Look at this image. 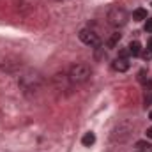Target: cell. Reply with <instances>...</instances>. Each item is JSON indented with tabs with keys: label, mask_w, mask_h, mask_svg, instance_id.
I'll list each match as a JSON object with an SVG mask.
<instances>
[{
	"label": "cell",
	"mask_w": 152,
	"mask_h": 152,
	"mask_svg": "<svg viewBox=\"0 0 152 152\" xmlns=\"http://www.w3.org/2000/svg\"><path fill=\"white\" fill-rule=\"evenodd\" d=\"M90 75H92V71L87 64H75V66H71V69L67 73V80L73 85H83L85 81H88Z\"/></svg>",
	"instance_id": "obj_1"
},
{
	"label": "cell",
	"mask_w": 152,
	"mask_h": 152,
	"mask_svg": "<svg viewBox=\"0 0 152 152\" xmlns=\"http://www.w3.org/2000/svg\"><path fill=\"white\" fill-rule=\"evenodd\" d=\"M129 20V14L124 7H118V5H113L110 11H108V21L110 25L113 27H124Z\"/></svg>",
	"instance_id": "obj_2"
},
{
	"label": "cell",
	"mask_w": 152,
	"mask_h": 152,
	"mask_svg": "<svg viewBox=\"0 0 152 152\" xmlns=\"http://www.w3.org/2000/svg\"><path fill=\"white\" fill-rule=\"evenodd\" d=\"M78 36H80V41L85 42L87 46H101V39H99V36H97L94 30H90V28H81Z\"/></svg>",
	"instance_id": "obj_3"
},
{
	"label": "cell",
	"mask_w": 152,
	"mask_h": 152,
	"mask_svg": "<svg viewBox=\"0 0 152 152\" xmlns=\"http://www.w3.org/2000/svg\"><path fill=\"white\" fill-rule=\"evenodd\" d=\"M129 66H131L129 60H127V58H120V57L115 58L113 62H112V67H113L115 71H118V73H126V71L129 69Z\"/></svg>",
	"instance_id": "obj_4"
},
{
	"label": "cell",
	"mask_w": 152,
	"mask_h": 152,
	"mask_svg": "<svg viewBox=\"0 0 152 152\" xmlns=\"http://www.w3.org/2000/svg\"><path fill=\"white\" fill-rule=\"evenodd\" d=\"M127 50H129V55H133V57H138V55L142 53V44H140L138 41H133V42H129Z\"/></svg>",
	"instance_id": "obj_5"
},
{
	"label": "cell",
	"mask_w": 152,
	"mask_h": 152,
	"mask_svg": "<svg viewBox=\"0 0 152 152\" xmlns=\"http://www.w3.org/2000/svg\"><path fill=\"white\" fill-rule=\"evenodd\" d=\"M133 20H134V21H143V20H147V11L142 9V7L134 9V11H133Z\"/></svg>",
	"instance_id": "obj_6"
},
{
	"label": "cell",
	"mask_w": 152,
	"mask_h": 152,
	"mask_svg": "<svg viewBox=\"0 0 152 152\" xmlns=\"http://www.w3.org/2000/svg\"><path fill=\"white\" fill-rule=\"evenodd\" d=\"M81 143H83L85 147L94 145V143H96V134H94V133H85L83 138H81Z\"/></svg>",
	"instance_id": "obj_7"
},
{
	"label": "cell",
	"mask_w": 152,
	"mask_h": 152,
	"mask_svg": "<svg viewBox=\"0 0 152 152\" xmlns=\"http://www.w3.org/2000/svg\"><path fill=\"white\" fill-rule=\"evenodd\" d=\"M120 41V34L117 32V34H113L112 37H110V41H108V48H115V44Z\"/></svg>",
	"instance_id": "obj_8"
},
{
	"label": "cell",
	"mask_w": 152,
	"mask_h": 152,
	"mask_svg": "<svg viewBox=\"0 0 152 152\" xmlns=\"http://www.w3.org/2000/svg\"><path fill=\"white\" fill-rule=\"evenodd\" d=\"M136 147H138V151H149V147H151V145H149V143H145V142H138V143H136Z\"/></svg>",
	"instance_id": "obj_9"
},
{
	"label": "cell",
	"mask_w": 152,
	"mask_h": 152,
	"mask_svg": "<svg viewBox=\"0 0 152 152\" xmlns=\"http://www.w3.org/2000/svg\"><path fill=\"white\" fill-rule=\"evenodd\" d=\"M145 30L152 34V20H147V21H145Z\"/></svg>",
	"instance_id": "obj_10"
},
{
	"label": "cell",
	"mask_w": 152,
	"mask_h": 152,
	"mask_svg": "<svg viewBox=\"0 0 152 152\" xmlns=\"http://www.w3.org/2000/svg\"><path fill=\"white\" fill-rule=\"evenodd\" d=\"M147 136L152 140V127H147Z\"/></svg>",
	"instance_id": "obj_11"
},
{
	"label": "cell",
	"mask_w": 152,
	"mask_h": 152,
	"mask_svg": "<svg viewBox=\"0 0 152 152\" xmlns=\"http://www.w3.org/2000/svg\"><path fill=\"white\" fill-rule=\"evenodd\" d=\"M149 51H152V37H151V41H149Z\"/></svg>",
	"instance_id": "obj_12"
},
{
	"label": "cell",
	"mask_w": 152,
	"mask_h": 152,
	"mask_svg": "<svg viewBox=\"0 0 152 152\" xmlns=\"http://www.w3.org/2000/svg\"><path fill=\"white\" fill-rule=\"evenodd\" d=\"M149 117H151V118H152V112H151V115H149Z\"/></svg>",
	"instance_id": "obj_13"
}]
</instances>
